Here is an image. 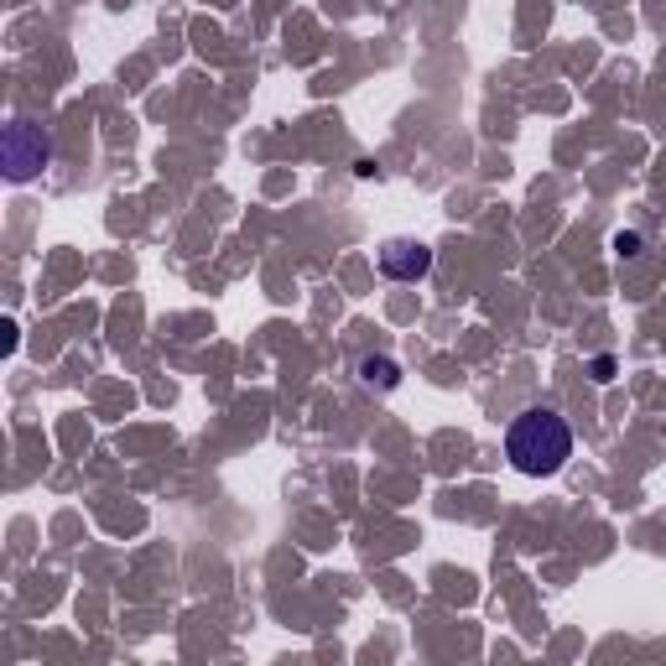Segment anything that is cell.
<instances>
[{
	"mask_svg": "<svg viewBox=\"0 0 666 666\" xmlns=\"http://www.w3.org/2000/svg\"><path fill=\"white\" fill-rule=\"evenodd\" d=\"M505 458L526 479H552L573 458V428L552 407H526L505 428Z\"/></svg>",
	"mask_w": 666,
	"mask_h": 666,
	"instance_id": "obj_1",
	"label": "cell"
},
{
	"mask_svg": "<svg viewBox=\"0 0 666 666\" xmlns=\"http://www.w3.org/2000/svg\"><path fill=\"white\" fill-rule=\"evenodd\" d=\"M47 156H52V147H47V136L37 126L16 120V126L5 130V173L16 177V183H26L32 173H43Z\"/></svg>",
	"mask_w": 666,
	"mask_h": 666,
	"instance_id": "obj_2",
	"label": "cell"
},
{
	"mask_svg": "<svg viewBox=\"0 0 666 666\" xmlns=\"http://www.w3.org/2000/svg\"><path fill=\"white\" fill-rule=\"evenodd\" d=\"M381 271L390 281H422L432 271V250L422 239H386L381 245Z\"/></svg>",
	"mask_w": 666,
	"mask_h": 666,
	"instance_id": "obj_3",
	"label": "cell"
},
{
	"mask_svg": "<svg viewBox=\"0 0 666 666\" xmlns=\"http://www.w3.org/2000/svg\"><path fill=\"white\" fill-rule=\"evenodd\" d=\"M360 381H365L370 390H396L401 386V365H396V360H375V354H365V360H360Z\"/></svg>",
	"mask_w": 666,
	"mask_h": 666,
	"instance_id": "obj_4",
	"label": "cell"
},
{
	"mask_svg": "<svg viewBox=\"0 0 666 666\" xmlns=\"http://www.w3.org/2000/svg\"><path fill=\"white\" fill-rule=\"evenodd\" d=\"M615 250L620 256H641V235H615Z\"/></svg>",
	"mask_w": 666,
	"mask_h": 666,
	"instance_id": "obj_5",
	"label": "cell"
}]
</instances>
